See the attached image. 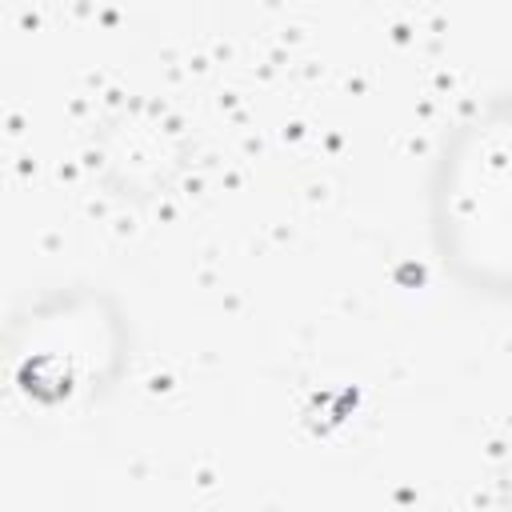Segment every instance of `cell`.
Returning <instances> with one entry per match:
<instances>
[{"label": "cell", "mask_w": 512, "mask_h": 512, "mask_svg": "<svg viewBox=\"0 0 512 512\" xmlns=\"http://www.w3.org/2000/svg\"><path fill=\"white\" fill-rule=\"evenodd\" d=\"M432 236L444 268L484 296H512V96L448 140L432 176Z\"/></svg>", "instance_id": "6da1fadb"}]
</instances>
